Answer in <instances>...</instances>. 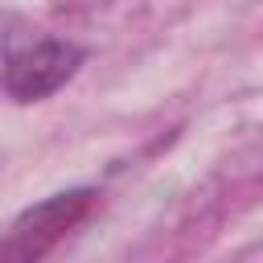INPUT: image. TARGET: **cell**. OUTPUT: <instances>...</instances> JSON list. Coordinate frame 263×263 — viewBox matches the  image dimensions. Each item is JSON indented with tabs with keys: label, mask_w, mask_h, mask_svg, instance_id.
Instances as JSON below:
<instances>
[{
	"label": "cell",
	"mask_w": 263,
	"mask_h": 263,
	"mask_svg": "<svg viewBox=\"0 0 263 263\" xmlns=\"http://www.w3.org/2000/svg\"><path fill=\"white\" fill-rule=\"evenodd\" d=\"M90 205H95V189H66L29 205L0 242V259H41L90 214Z\"/></svg>",
	"instance_id": "1"
},
{
	"label": "cell",
	"mask_w": 263,
	"mask_h": 263,
	"mask_svg": "<svg viewBox=\"0 0 263 263\" xmlns=\"http://www.w3.org/2000/svg\"><path fill=\"white\" fill-rule=\"evenodd\" d=\"M82 62V49L70 41H41L25 53H16L4 70V90L16 103H37L45 95H53L58 86H66L74 78Z\"/></svg>",
	"instance_id": "2"
}]
</instances>
